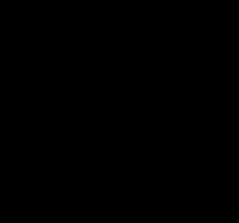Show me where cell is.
<instances>
[]
</instances>
